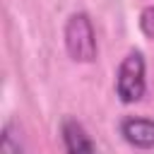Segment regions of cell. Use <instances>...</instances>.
Instances as JSON below:
<instances>
[{
    "mask_svg": "<svg viewBox=\"0 0 154 154\" xmlns=\"http://www.w3.org/2000/svg\"><path fill=\"white\" fill-rule=\"evenodd\" d=\"M65 48L70 58L77 63H91L96 58V34H94L89 14L84 12L70 14L65 24Z\"/></svg>",
    "mask_w": 154,
    "mask_h": 154,
    "instance_id": "obj_1",
    "label": "cell"
},
{
    "mask_svg": "<svg viewBox=\"0 0 154 154\" xmlns=\"http://www.w3.org/2000/svg\"><path fill=\"white\" fill-rule=\"evenodd\" d=\"M147 79H144V58L140 51H130L116 72V94L123 103H135L144 96Z\"/></svg>",
    "mask_w": 154,
    "mask_h": 154,
    "instance_id": "obj_2",
    "label": "cell"
},
{
    "mask_svg": "<svg viewBox=\"0 0 154 154\" xmlns=\"http://www.w3.org/2000/svg\"><path fill=\"white\" fill-rule=\"evenodd\" d=\"M120 135L125 137L128 144L137 149H152L154 147V120L130 116L120 123Z\"/></svg>",
    "mask_w": 154,
    "mask_h": 154,
    "instance_id": "obj_3",
    "label": "cell"
},
{
    "mask_svg": "<svg viewBox=\"0 0 154 154\" xmlns=\"http://www.w3.org/2000/svg\"><path fill=\"white\" fill-rule=\"evenodd\" d=\"M63 142L67 154H96L94 142L89 140L87 130L77 120H65L63 123Z\"/></svg>",
    "mask_w": 154,
    "mask_h": 154,
    "instance_id": "obj_4",
    "label": "cell"
},
{
    "mask_svg": "<svg viewBox=\"0 0 154 154\" xmlns=\"http://www.w3.org/2000/svg\"><path fill=\"white\" fill-rule=\"evenodd\" d=\"M0 154H24V144L14 132V123H7L2 128V137H0Z\"/></svg>",
    "mask_w": 154,
    "mask_h": 154,
    "instance_id": "obj_5",
    "label": "cell"
},
{
    "mask_svg": "<svg viewBox=\"0 0 154 154\" xmlns=\"http://www.w3.org/2000/svg\"><path fill=\"white\" fill-rule=\"evenodd\" d=\"M140 29H142L144 36L154 38V5H149L140 12Z\"/></svg>",
    "mask_w": 154,
    "mask_h": 154,
    "instance_id": "obj_6",
    "label": "cell"
}]
</instances>
